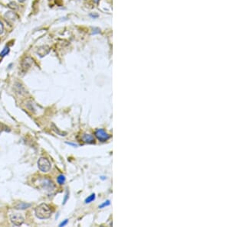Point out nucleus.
Returning <instances> with one entry per match:
<instances>
[{
  "instance_id": "f257e3e1",
  "label": "nucleus",
  "mask_w": 230,
  "mask_h": 227,
  "mask_svg": "<svg viewBox=\"0 0 230 227\" xmlns=\"http://www.w3.org/2000/svg\"><path fill=\"white\" fill-rule=\"evenodd\" d=\"M36 217L38 219H48L52 216V210L51 207L46 204V203H42L39 206H38L35 210Z\"/></svg>"
},
{
  "instance_id": "f03ea898",
  "label": "nucleus",
  "mask_w": 230,
  "mask_h": 227,
  "mask_svg": "<svg viewBox=\"0 0 230 227\" xmlns=\"http://www.w3.org/2000/svg\"><path fill=\"white\" fill-rule=\"evenodd\" d=\"M38 186L45 191L48 193H52L55 190V185L49 179L42 177L38 179Z\"/></svg>"
},
{
  "instance_id": "7ed1b4c3",
  "label": "nucleus",
  "mask_w": 230,
  "mask_h": 227,
  "mask_svg": "<svg viewBox=\"0 0 230 227\" xmlns=\"http://www.w3.org/2000/svg\"><path fill=\"white\" fill-rule=\"evenodd\" d=\"M24 217L18 212H14L10 214V221L14 226H21L24 223Z\"/></svg>"
},
{
  "instance_id": "20e7f679",
  "label": "nucleus",
  "mask_w": 230,
  "mask_h": 227,
  "mask_svg": "<svg viewBox=\"0 0 230 227\" xmlns=\"http://www.w3.org/2000/svg\"><path fill=\"white\" fill-rule=\"evenodd\" d=\"M51 166L50 161L45 157H41L38 161V167L42 172H48L51 169Z\"/></svg>"
},
{
  "instance_id": "39448f33",
  "label": "nucleus",
  "mask_w": 230,
  "mask_h": 227,
  "mask_svg": "<svg viewBox=\"0 0 230 227\" xmlns=\"http://www.w3.org/2000/svg\"><path fill=\"white\" fill-rule=\"evenodd\" d=\"M94 135H95V136H96L97 139L99 140L100 141H101V142H104V141H107L111 138L110 135H108L106 131H104V129H102L96 130Z\"/></svg>"
},
{
  "instance_id": "423d86ee",
  "label": "nucleus",
  "mask_w": 230,
  "mask_h": 227,
  "mask_svg": "<svg viewBox=\"0 0 230 227\" xmlns=\"http://www.w3.org/2000/svg\"><path fill=\"white\" fill-rule=\"evenodd\" d=\"M33 64V59L30 57H26L22 62V69L24 71L28 70Z\"/></svg>"
},
{
  "instance_id": "0eeeda50",
  "label": "nucleus",
  "mask_w": 230,
  "mask_h": 227,
  "mask_svg": "<svg viewBox=\"0 0 230 227\" xmlns=\"http://www.w3.org/2000/svg\"><path fill=\"white\" fill-rule=\"evenodd\" d=\"M49 52H50V47L48 45H42V46L38 47L37 51H36L37 54L41 57H43L44 56H46Z\"/></svg>"
},
{
  "instance_id": "6e6552de",
  "label": "nucleus",
  "mask_w": 230,
  "mask_h": 227,
  "mask_svg": "<svg viewBox=\"0 0 230 227\" xmlns=\"http://www.w3.org/2000/svg\"><path fill=\"white\" fill-rule=\"evenodd\" d=\"M81 139L84 143H87V144H93L95 142V139L94 136L91 134H84Z\"/></svg>"
},
{
  "instance_id": "1a4fd4ad",
  "label": "nucleus",
  "mask_w": 230,
  "mask_h": 227,
  "mask_svg": "<svg viewBox=\"0 0 230 227\" xmlns=\"http://www.w3.org/2000/svg\"><path fill=\"white\" fill-rule=\"evenodd\" d=\"M32 206L31 203H24V202H20L18 203L17 204L15 205V209L16 210H26Z\"/></svg>"
},
{
  "instance_id": "9d476101",
  "label": "nucleus",
  "mask_w": 230,
  "mask_h": 227,
  "mask_svg": "<svg viewBox=\"0 0 230 227\" xmlns=\"http://www.w3.org/2000/svg\"><path fill=\"white\" fill-rule=\"evenodd\" d=\"M5 18L6 19H7L8 21H12V22H14V20L16 18V15L14 12H7L6 14H5Z\"/></svg>"
},
{
  "instance_id": "9b49d317",
  "label": "nucleus",
  "mask_w": 230,
  "mask_h": 227,
  "mask_svg": "<svg viewBox=\"0 0 230 227\" xmlns=\"http://www.w3.org/2000/svg\"><path fill=\"white\" fill-rule=\"evenodd\" d=\"M15 87L16 88V92L18 93L19 94H25V93H26V90H25V89H24V87H22L19 83H16L15 84Z\"/></svg>"
},
{
  "instance_id": "f8f14e48",
  "label": "nucleus",
  "mask_w": 230,
  "mask_h": 227,
  "mask_svg": "<svg viewBox=\"0 0 230 227\" xmlns=\"http://www.w3.org/2000/svg\"><path fill=\"white\" fill-rule=\"evenodd\" d=\"M9 52H10V48H9V47L6 46V47L2 49V51L0 52V57H3L8 55V54H9Z\"/></svg>"
},
{
  "instance_id": "ddd939ff",
  "label": "nucleus",
  "mask_w": 230,
  "mask_h": 227,
  "mask_svg": "<svg viewBox=\"0 0 230 227\" xmlns=\"http://www.w3.org/2000/svg\"><path fill=\"white\" fill-rule=\"evenodd\" d=\"M65 180H66V178L63 175H60L57 177V181L60 185H62V184L65 183Z\"/></svg>"
},
{
  "instance_id": "4468645a",
  "label": "nucleus",
  "mask_w": 230,
  "mask_h": 227,
  "mask_svg": "<svg viewBox=\"0 0 230 227\" xmlns=\"http://www.w3.org/2000/svg\"><path fill=\"white\" fill-rule=\"evenodd\" d=\"M95 197H96V196H95V193H92V194H91L88 197H87V198L85 199L84 203H91L92 201H94V200H95Z\"/></svg>"
},
{
  "instance_id": "2eb2a0df",
  "label": "nucleus",
  "mask_w": 230,
  "mask_h": 227,
  "mask_svg": "<svg viewBox=\"0 0 230 227\" xmlns=\"http://www.w3.org/2000/svg\"><path fill=\"white\" fill-rule=\"evenodd\" d=\"M52 127H53V130L58 135H62V136H64V135H66V133L65 132H62V131H60L58 129V128L57 127H55V125H54V124H52Z\"/></svg>"
},
{
  "instance_id": "dca6fc26",
  "label": "nucleus",
  "mask_w": 230,
  "mask_h": 227,
  "mask_svg": "<svg viewBox=\"0 0 230 227\" xmlns=\"http://www.w3.org/2000/svg\"><path fill=\"white\" fill-rule=\"evenodd\" d=\"M110 204H111V201L109 200H106L105 202H104L102 204H101V205L99 206V208H100V209L104 208V207H108Z\"/></svg>"
},
{
  "instance_id": "f3484780",
  "label": "nucleus",
  "mask_w": 230,
  "mask_h": 227,
  "mask_svg": "<svg viewBox=\"0 0 230 227\" xmlns=\"http://www.w3.org/2000/svg\"><path fill=\"white\" fill-rule=\"evenodd\" d=\"M100 32H101L100 28H92V35H97Z\"/></svg>"
},
{
  "instance_id": "a211bd4d",
  "label": "nucleus",
  "mask_w": 230,
  "mask_h": 227,
  "mask_svg": "<svg viewBox=\"0 0 230 227\" xmlns=\"http://www.w3.org/2000/svg\"><path fill=\"white\" fill-rule=\"evenodd\" d=\"M4 31V25H3V23L2 22V21H0V35L2 34Z\"/></svg>"
},
{
  "instance_id": "6ab92c4d",
  "label": "nucleus",
  "mask_w": 230,
  "mask_h": 227,
  "mask_svg": "<svg viewBox=\"0 0 230 227\" xmlns=\"http://www.w3.org/2000/svg\"><path fill=\"white\" fill-rule=\"evenodd\" d=\"M68 219H65L64 221H63V222H62L60 224H59V226H64L65 225H67L68 224Z\"/></svg>"
},
{
  "instance_id": "aec40b11",
  "label": "nucleus",
  "mask_w": 230,
  "mask_h": 227,
  "mask_svg": "<svg viewBox=\"0 0 230 227\" xmlns=\"http://www.w3.org/2000/svg\"><path fill=\"white\" fill-rule=\"evenodd\" d=\"M68 193L67 192L66 193V194H65V197H64V200H63V204H65L66 203V202H67V200H68Z\"/></svg>"
},
{
  "instance_id": "412c9836",
  "label": "nucleus",
  "mask_w": 230,
  "mask_h": 227,
  "mask_svg": "<svg viewBox=\"0 0 230 227\" xmlns=\"http://www.w3.org/2000/svg\"><path fill=\"white\" fill-rule=\"evenodd\" d=\"M89 15H90V17H91L92 18H98V15L96 14V13H91Z\"/></svg>"
},
{
  "instance_id": "4be33fe9",
  "label": "nucleus",
  "mask_w": 230,
  "mask_h": 227,
  "mask_svg": "<svg viewBox=\"0 0 230 227\" xmlns=\"http://www.w3.org/2000/svg\"><path fill=\"white\" fill-rule=\"evenodd\" d=\"M66 144H68V145H70L73 146V147H77V146H78L76 144H73V143H71V142H66Z\"/></svg>"
},
{
  "instance_id": "5701e85b",
  "label": "nucleus",
  "mask_w": 230,
  "mask_h": 227,
  "mask_svg": "<svg viewBox=\"0 0 230 227\" xmlns=\"http://www.w3.org/2000/svg\"><path fill=\"white\" fill-rule=\"evenodd\" d=\"M3 126H4V125H3L2 124H0V133H1V131H3V129H2Z\"/></svg>"
},
{
  "instance_id": "b1692460",
  "label": "nucleus",
  "mask_w": 230,
  "mask_h": 227,
  "mask_svg": "<svg viewBox=\"0 0 230 227\" xmlns=\"http://www.w3.org/2000/svg\"><path fill=\"white\" fill-rule=\"evenodd\" d=\"M101 180H106L107 177H101Z\"/></svg>"
},
{
  "instance_id": "393cba45",
  "label": "nucleus",
  "mask_w": 230,
  "mask_h": 227,
  "mask_svg": "<svg viewBox=\"0 0 230 227\" xmlns=\"http://www.w3.org/2000/svg\"><path fill=\"white\" fill-rule=\"evenodd\" d=\"M25 1H26V0H18V2H24Z\"/></svg>"
},
{
  "instance_id": "a878e982",
  "label": "nucleus",
  "mask_w": 230,
  "mask_h": 227,
  "mask_svg": "<svg viewBox=\"0 0 230 227\" xmlns=\"http://www.w3.org/2000/svg\"><path fill=\"white\" fill-rule=\"evenodd\" d=\"M100 0H94V2H95V3H98V2H99Z\"/></svg>"
}]
</instances>
